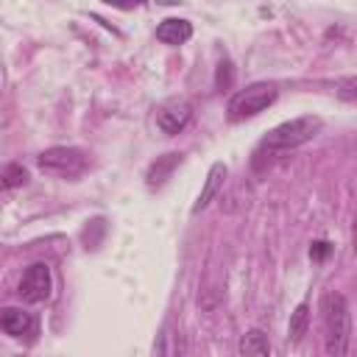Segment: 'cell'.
Instances as JSON below:
<instances>
[{"mask_svg":"<svg viewBox=\"0 0 357 357\" xmlns=\"http://www.w3.org/2000/svg\"><path fill=\"white\" fill-rule=\"evenodd\" d=\"M229 84H231V64L220 61L218 64V75H215V86L218 89H229Z\"/></svg>","mask_w":357,"mask_h":357,"instance_id":"9a60e30c","label":"cell"},{"mask_svg":"<svg viewBox=\"0 0 357 357\" xmlns=\"http://www.w3.org/2000/svg\"><path fill=\"white\" fill-rule=\"evenodd\" d=\"M351 89H354V78H346V81H343V89H340V95H343L346 100H354V92H351Z\"/></svg>","mask_w":357,"mask_h":357,"instance_id":"2e32d148","label":"cell"},{"mask_svg":"<svg viewBox=\"0 0 357 357\" xmlns=\"http://www.w3.org/2000/svg\"><path fill=\"white\" fill-rule=\"evenodd\" d=\"M178 165H181V153H165V156H159V159L148 167V176H145V178H148V187H151V190L162 187Z\"/></svg>","mask_w":357,"mask_h":357,"instance_id":"30bf717a","label":"cell"},{"mask_svg":"<svg viewBox=\"0 0 357 357\" xmlns=\"http://www.w3.org/2000/svg\"><path fill=\"white\" fill-rule=\"evenodd\" d=\"M321 131V120L307 114V117H296V120H287L282 126H276L273 131H268L259 142V151H290V148H298L304 142H310L315 134Z\"/></svg>","mask_w":357,"mask_h":357,"instance_id":"7a4b0ae2","label":"cell"},{"mask_svg":"<svg viewBox=\"0 0 357 357\" xmlns=\"http://www.w3.org/2000/svg\"><path fill=\"white\" fill-rule=\"evenodd\" d=\"M36 165L42 173H50V176H59V178H78L86 173L89 167V156L78 148H47L36 156Z\"/></svg>","mask_w":357,"mask_h":357,"instance_id":"277c9868","label":"cell"},{"mask_svg":"<svg viewBox=\"0 0 357 357\" xmlns=\"http://www.w3.org/2000/svg\"><path fill=\"white\" fill-rule=\"evenodd\" d=\"M25 181H28V170L20 162H11L0 170V190H14V187H22Z\"/></svg>","mask_w":357,"mask_h":357,"instance_id":"4fadbf2b","label":"cell"},{"mask_svg":"<svg viewBox=\"0 0 357 357\" xmlns=\"http://www.w3.org/2000/svg\"><path fill=\"white\" fill-rule=\"evenodd\" d=\"M0 329L17 340H33L39 335V321L22 307H0Z\"/></svg>","mask_w":357,"mask_h":357,"instance_id":"8992f818","label":"cell"},{"mask_svg":"<svg viewBox=\"0 0 357 357\" xmlns=\"http://www.w3.org/2000/svg\"><path fill=\"white\" fill-rule=\"evenodd\" d=\"M190 36H192V25L178 17H170V20L159 22V28H156V39L165 45H184Z\"/></svg>","mask_w":357,"mask_h":357,"instance_id":"9c48e42d","label":"cell"},{"mask_svg":"<svg viewBox=\"0 0 357 357\" xmlns=\"http://www.w3.org/2000/svg\"><path fill=\"white\" fill-rule=\"evenodd\" d=\"M226 173H229V167H226L223 162H215V165L209 167L206 181H204V187H201V195H198V201L192 204V215L204 212V209L212 204V198L218 195V190H220V187H223V181H226Z\"/></svg>","mask_w":357,"mask_h":357,"instance_id":"ba28073f","label":"cell"},{"mask_svg":"<svg viewBox=\"0 0 357 357\" xmlns=\"http://www.w3.org/2000/svg\"><path fill=\"white\" fill-rule=\"evenodd\" d=\"M307 326H310V307H307V301H301V304L290 312V324H287V337H290V343H298V340L307 335Z\"/></svg>","mask_w":357,"mask_h":357,"instance_id":"7c38bea8","label":"cell"},{"mask_svg":"<svg viewBox=\"0 0 357 357\" xmlns=\"http://www.w3.org/2000/svg\"><path fill=\"white\" fill-rule=\"evenodd\" d=\"M276 95H279L276 84H268V81H259V84H251V86L234 92L229 98V106H226L229 120L237 123V120H245V117H254V114L265 112L276 100Z\"/></svg>","mask_w":357,"mask_h":357,"instance_id":"3957f363","label":"cell"},{"mask_svg":"<svg viewBox=\"0 0 357 357\" xmlns=\"http://www.w3.org/2000/svg\"><path fill=\"white\" fill-rule=\"evenodd\" d=\"M329 254H332V243H329V240H315V243L310 245V259H315V262L326 259Z\"/></svg>","mask_w":357,"mask_h":357,"instance_id":"5bb4252c","label":"cell"},{"mask_svg":"<svg viewBox=\"0 0 357 357\" xmlns=\"http://www.w3.org/2000/svg\"><path fill=\"white\" fill-rule=\"evenodd\" d=\"M50 284H53L50 282V268L45 262H33V265L25 268V273L17 284V293L25 304H39L50 296Z\"/></svg>","mask_w":357,"mask_h":357,"instance_id":"5b68a950","label":"cell"},{"mask_svg":"<svg viewBox=\"0 0 357 357\" xmlns=\"http://www.w3.org/2000/svg\"><path fill=\"white\" fill-rule=\"evenodd\" d=\"M321 318H324V346L329 357H346L351 343V312L340 293L329 290L321 298Z\"/></svg>","mask_w":357,"mask_h":357,"instance_id":"6da1fadb","label":"cell"},{"mask_svg":"<svg viewBox=\"0 0 357 357\" xmlns=\"http://www.w3.org/2000/svg\"><path fill=\"white\" fill-rule=\"evenodd\" d=\"M190 114H192V109H190V103L187 100H181V98H170V100H165L159 109H156V126L165 131V134H178V131H184V126L190 123Z\"/></svg>","mask_w":357,"mask_h":357,"instance_id":"52a82bcc","label":"cell"},{"mask_svg":"<svg viewBox=\"0 0 357 357\" xmlns=\"http://www.w3.org/2000/svg\"><path fill=\"white\" fill-rule=\"evenodd\" d=\"M240 357H271V343L262 329H248L240 337Z\"/></svg>","mask_w":357,"mask_h":357,"instance_id":"8fae6325","label":"cell"}]
</instances>
